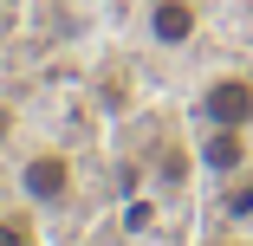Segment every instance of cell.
I'll return each instance as SVG.
<instances>
[{"label":"cell","instance_id":"cell-1","mask_svg":"<svg viewBox=\"0 0 253 246\" xmlns=\"http://www.w3.org/2000/svg\"><path fill=\"white\" fill-rule=\"evenodd\" d=\"M13 188H20V201H26L33 214H52V208H65L72 194H78V169H72L65 149L45 142V149H26V156H20Z\"/></svg>","mask_w":253,"mask_h":246},{"label":"cell","instance_id":"cell-2","mask_svg":"<svg viewBox=\"0 0 253 246\" xmlns=\"http://www.w3.org/2000/svg\"><path fill=\"white\" fill-rule=\"evenodd\" d=\"M188 169L201 175V181H227V175H247L253 169V130H240V123H195V136H188Z\"/></svg>","mask_w":253,"mask_h":246},{"label":"cell","instance_id":"cell-3","mask_svg":"<svg viewBox=\"0 0 253 246\" xmlns=\"http://www.w3.org/2000/svg\"><path fill=\"white\" fill-rule=\"evenodd\" d=\"M195 123H240L253 130V71H208L188 97Z\"/></svg>","mask_w":253,"mask_h":246},{"label":"cell","instance_id":"cell-4","mask_svg":"<svg viewBox=\"0 0 253 246\" xmlns=\"http://www.w3.org/2000/svg\"><path fill=\"white\" fill-rule=\"evenodd\" d=\"M143 39L156 52H182L201 39V0H143Z\"/></svg>","mask_w":253,"mask_h":246},{"label":"cell","instance_id":"cell-5","mask_svg":"<svg viewBox=\"0 0 253 246\" xmlns=\"http://www.w3.org/2000/svg\"><path fill=\"white\" fill-rule=\"evenodd\" d=\"M208 220H227V227H253V169H247V175H227V181H214Z\"/></svg>","mask_w":253,"mask_h":246},{"label":"cell","instance_id":"cell-6","mask_svg":"<svg viewBox=\"0 0 253 246\" xmlns=\"http://www.w3.org/2000/svg\"><path fill=\"white\" fill-rule=\"evenodd\" d=\"M0 246H39V227H33V208H0Z\"/></svg>","mask_w":253,"mask_h":246},{"label":"cell","instance_id":"cell-7","mask_svg":"<svg viewBox=\"0 0 253 246\" xmlns=\"http://www.w3.org/2000/svg\"><path fill=\"white\" fill-rule=\"evenodd\" d=\"M195 246H253V233L247 227H227V220H208L195 233Z\"/></svg>","mask_w":253,"mask_h":246},{"label":"cell","instance_id":"cell-8","mask_svg":"<svg viewBox=\"0 0 253 246\" xmlns=\"http://www.w3.org/2000/svg\"><path fill=\"white\" fill-rule=\"evenodd\" d=\"M13 130H20V110L7 104V97H0V149H7V142H13Z\"/></svg>","mask_w":253,"mask_h":246}]
</instances>
